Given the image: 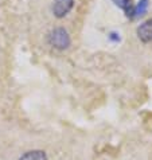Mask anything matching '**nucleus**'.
Masks as SVG:
<instances>
[{
    "mask_svg": "<svg viewBox=\"0 0 152 160\" xmlns=\"http://www.w3.org/2000/svg\"><path fill=\"white\" fill-rule=\"evenodd\" d=\"M47 42L50 46L58 50H65L68 48L71 43L70 35L63 27H57L54 30H51L47 35Z\"/></svg>",
    "mask_w": 152,
    "mask_h": 160,
    "instance_id": "obj_1",
    "label": "nucleus"
},
{
    "mask_svg": "<svg viewBox=\"0 0 152 160\" xmlns=\"http://www.w3.org/2000/svg\"><path fill=\"white\" fill-rule=\"evenodd\" d=\"M73 6H74V0H55L54 6H53V14L58 19L65 18L71 11Z\"/></svg>",
    "mask_w": 152,
    "mask_h": 160,
    "instance_id": "obj_2",
    "label": "nucleus"
},
{
    "mask_svg": "<svg viewBox=\"0 0 152 160\" xmlns=\"http://www.w3.org/2000/svg\"><path fill=\"white\" fill-rule=\"evenodd\" d=\"M137 37L144 43L152 42V18L145 22H143L137 27Z\"/></svg>",
    "mask_w": 152,
    "mask_h": 160,
    "instance_id": "obj_3",
    "label": "nucleus"
},
{
    "mask_svg": "<svg viewBox=\"0 0 152 160\" xmlns=\"http://www.w3.org/2000/svg\"><path fill=\"white\" fill-rule=\"evenodd\" d=\"M18 160H47V155L42 149H34L23 153Z\"/></svg>",
    "mask_w": 152,
    "mask_h": 160,
    "instance_id": "obj_4",
    "label": "nucleus"
},
{
    "mask_svg": "<svg viewBox=\"0 0 152 160\" xmlns=\"http://www.w3.org/2000/svg\"><path fill=\"white\" fill-rule=\"evenodd\" d=\"M116 6L120 7L121 10L127 14L128 18H132L133 14V8H135V4H133L132 0H112Z\"/></svg>",
    "mask_w": 152,
    "mask_h": 160,
    "instance_id": "obj_5",
    "label": "nucleus"
},
{
    "mask_svg": "<svg viewBox=\"0 0 152 160\" xmlns=\"http://www.w3.org/2000/svg\"><path fill=\"white\" fill-rule=\"evenodd\" d=\"M149 0H140L137 4H135V8H133V14H132V18L135 19V18H140L143 16L148 10V3Z\"/></svg>",
    "mask_w": 152,
    "mask_h": 160,
    "instance_id": "obj_6",
    "label": "nucleus"
}]
</instances>
